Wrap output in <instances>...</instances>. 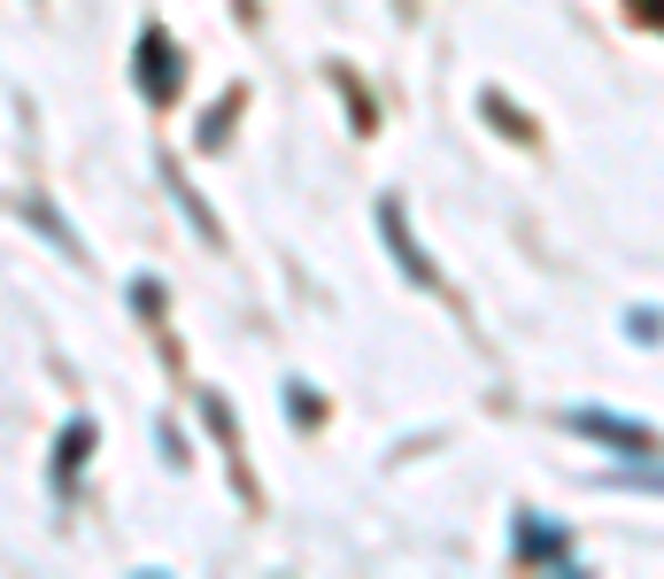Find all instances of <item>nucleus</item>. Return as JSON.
<instances>
[{
	"label": "nucleus",
	"mask_w": 664,
	"mask_h": 579,
	"mask_svg": "<svg viewBox=\"0 0 664 579\" xmlns=\"http://www.w3.org/2000/svg\"><path fill=\"white\" fill-rule=\"evenodd\" d=\"M517 549H525V557H541V565H556V572L572 565V557H564V534H549V526H533V518L517 526Z\"/></svg>",
	"instance_id": "20e7f679"
},
{
	"label": "nucleus",
	"mask_w": 664,
	"mask_h": 579,
	"mask_svg": "<svg viewBox=\"0 0 664 579\" xmlns=\"http://www.w3.org/2000/svg\"><path fill=\"white\" fill-rule=\"evenodd\" d=\"M379 224H386V240H394V255H402V263H410V278H425V286H433V263H425V255H417V240H410V232H402V209H394V201H386V209H379Z\"/></svg>",
	"instance_id": "7ed1b4c3"
},
{
	"label": "nucleus",
	"mask_w": 664,
	"mask_h": 579,
	"mask_svg": "<svg viewBox=\"0 0 664 579\" xmlns=\"http://www.w3.org/2000/svg\"><path fill=\"white\" fill-rule=\"evenodd\" d=\"M572 433H587V440H603V448H618V456H657V440H650L642 425L603 417V409H572Z\"/></svg>",
	"instance_id": "f257e3e1"
},
{
	"label": "nucleus",
	"mask_w": 664,
	"mask_h": 579,
	"mask_svg": "<svg viewBox=\"0 0 664 579\" xmlns=\"http://www.w3.org/2000/svg\"><path fill=\"white\" fill-rule=\"evenodd\" d=\"M140 70H148L140 85H148L155 101H170V93H178V78H170V70H178V54H170V39H163V31H148V39H140Z\"/></svg>",
	"instance_id": "f03ea898"
}]
</instances>
